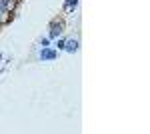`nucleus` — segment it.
<instances>
[{
	"label": "nucleus",
	"instance_id": "1",
	"mask_svg": "<svg viewBox=\"0 0 150 134\" xmlns=\"http://www.w3.org/2000/svg\"><path fill=\"white\" fill-rule=\"evenodd\" d=\"M58 52L54 50V48H48V46H44L42 50H40V54H38V58L42 60V62H52V60H56Z\"/></svg>",
	"mask_w": 150,
	"mask_h": 134
},
{
	"label": "nucleus",
	"instance_id": "2",
	"mask_svg": "<svg viewBox=\"0 0 150 134\" xmlns=\"http://www.w3.org/2000/svg\"><path fill=\"white\" fill-rule=\"evenodd\" d=\"M62 32H64V22H62V20H52V22H50V34H48V36H50V38H58Z\"/></svg>",
	"mask_w": 150,
	"mask_h": 134
},
{
	"label": "nucleus",
	"instance_id": "3",
	"mask_svg": "<svg viewBox=\"0 0 150 134\" xmlns=\"http://www.w3.org/2000/svg\"><path fill=\"white\" fill-rule=\"evenodd\" d=\"M64 50H66V52H76V50H78V40H76V38L64 40Z\"/></svg>",
	"mask_w": 150,
	"mask_h": 134
},
{
	"label": "nucleus",
	"instance_id": "4",
	"mask_svg": "<svg viewBox=\"0 0 150 134\" xmlns=\"http://www.w3.org/2000/svg\"><path fill=\"white\" fill-rule=\"evenodd\" d=\"M12 8V0H0V14H8Z\"/></svg>",
	"mask_w": 150,
	"mask_h": 134
},
{
	"label": "nucleus",
	"instance_id": "5",
	"mask_svg": "<svg viewBox=\"0 0 150 134\" xmlns=\"http://www.w3.org/2000/svg\"><path fill=\"white\" fill-rule=\"evenodd\" d=\"M78 6V0H66L64 2V10H72V8H76Z\"/></svg>",
	"mask_w": 150,
	"mask_h": 134
},
{
	"label": "nucleus",
	"instance_id": "6",
	"mask_svg": "<svg viewBox=\"0 0 150 134\" xmlns=\"http://www.w3.org/2000/svg\"><path fill=\"white\" fill-rule=\"evenodd\" d=\"M48 44H50V40H48V38H40V46H42V48L48 46Z\"/></svg>",
	"mask_w": 150,
	"mask_h": 134
},
{
	"label": "nucleus",
	"instance_id": "7",
	"mask_svg": "<svg viewBox=\"0 0 150 134\" xmlns=\"http://www.w3.org/2000/svg\"><path fill=\"white\" fill-rule=\"evenodd\" d=\"M56 48L58 50H64V40H56Z\"/></svg>",
	"mask_w": 150,
	"mask_h": 134
}]
</instances>
